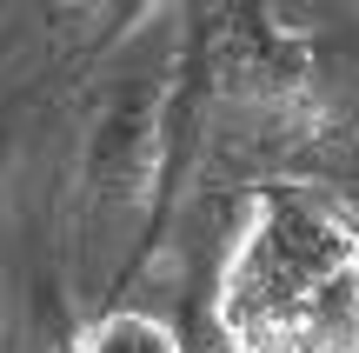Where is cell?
Returning <instances> with one entry per match:
<instances>
[{"mask_svg": "<svg viewBox=\"0 0 359 353\" xmlns=\"http://www.w3.org/2000/svg\"><path fill=\"white\" fill-rule=\"evenodd\" d=\"M219 353H359V220L313 180H259L213 280Z\"/></svg>", "mask_w": 359, "mask_h": 353, "instance_id": "6da1fadb", "label": "cell"}, {"mask_svg": "<svg viewBox=\"0 0 359 353\" xmlns=\"http://www.w3.org/2000/svg\"><path fill=\"white\" fill-rule=\"evenodd\" d=\"M67 353H187V340L173 333V320L147 314V307H114V314L87 320Z\"/></svg>", "mask_w": 359, "mask_h": 353, "instance_id": "7a4b0ae2", "label": "cell"}]
</instances>
